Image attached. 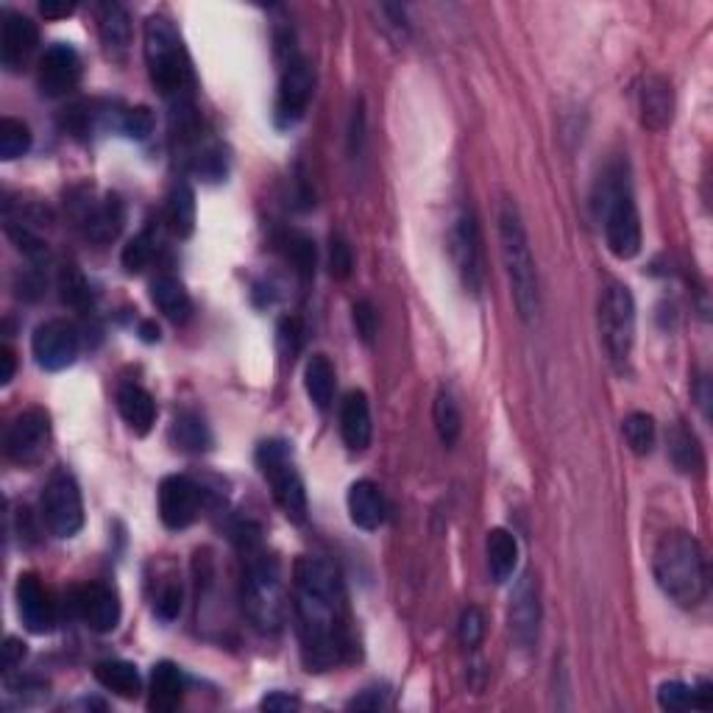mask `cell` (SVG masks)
Masks as SVG:
<instances>
[{
    "mask_svg": "<svg viewBox=\"0 0 713 713\" xmlns=\"http://www.w3.org/2000/svg\"><path fill=\"white\" fill-rule=\"evenodd\" d=\"M293 611L302 638V658L309 671H329L351 649L346 624V597L338 568L324 557L302 555L293 566Z\"/></svg>",
    "mask_w": 713,
    "mask_h": 713,
    "instance_id": "1",
    "label": "cell"
},
{
    "mask_svg": "<svg viewBox=\"0 0 713 713\" xmlns=\"http://www.w3.org/2000/svg\"><path fill=\"white\" fill-rule=\"evenodd\" d=\"M653 575L660 591L680 608H697L708 597V566L700 541L691 532H666L653 555Z\"/></svg>",
    "mask_w": 713,
    "mask_h": 713,
    "instance_id": "2",
    "label": "cell"
},
{
    "mask_svg": "<svg viewBox=\"0 0 713 713\" xmlns=\"http://www.w3.org/2000/svg\"><path fill=\"white\" fill-rule=\"evenodd\" d=\"M499 242H502V260L510 279V296H513L516 313L524 324H532V320H539L541 313L539 268H535L521 212L513 201H505L502 210H499Z\"/></svg>",
    "mask_w": 713,
    "mask_h": 713,
    "instance_id": "3",
    "label": "cell"
},
{
    "mask_svg": "<svg viewBox=\"0 0 713 713\" xmlns=\"http://www.w3.org/2000/svg\"><path fill=\"white\" fill-rule=\"evenodd\" d=\"M597 193L608 251L622 262L633 260V257L641 254L644 231H641V215L633 199V188H630L627 168L611 165L599 179Z\"/></svg>",
    "mask_w": 713,
    "mask_h": 713,
    "instance_id": "4",
    "label": "cell"
},
{
    "mask_svg": "<svg viewBox=\"0 0 713 713\" xmlns=\"http://www.w3.org/2000/svg\"><path fill=\"white\" fill-rule=\"evenodd\" d=\"M242 611L248 622L262 633H276L284 624V586L276 557L265 555L260 546L246 550L242 571Z\"/></svg>",
    "mask_w": 713,
    "mask_h": 713,
    "instance_id": "5",
    "label": "cell"
},
{
    "mask_svg": "<svg viewBox=\"0 0 713 713\" xmlns=\"http://www.w3.org/2000/svg\"><path fill=\"white\" fill-rule=\"evenodd\" d=\"M146 61L151 81L165 98H179L190 87V61L182 37L168 18L154 14L146 20Z\"/></svg>",
    "mask_w": 713,
    "mask_h": 713,
    "instance_id": "6",
    "label": "cell"
},
{
    "mask_svg": "<svg viewBox=\"0 0 713 713\" xmlns=\"http://www.w3.org/2000/svg\"><path fill=\"white\" fill-rule=\"evenodd\" d=\"M257 466H260L262 477L271 485V494L276 499V505L282 508V513L291 521L302 524L307 521L309 502H307V488L304 479L298 474L296 463H293V449L291 443L284 441H265L257 449Z\"/></svg>",
    "mask_w": 713,
    "mask_h": 713,
    "instance_id": "7",
    "label": "cell"
},
{
    "mask_svg": "<svg viewBox=\"0 0 713 713\" xmlns=\"http://www.w3.org/2000/svg\"><path fill=\"white\" fill-rule=\"evenodd\" d=\"M599 335L611 363L624 371L635 343V298L627 284L611 282L599 296Z\"/></svg>",
    "mask_w": 713,
    "mask_h": 713,
    "instance_id": "8",
    "label": "cell"
},
{
    "mask_svg": "<svg viewBox=\"0 0 713 713\" xmlns=\"http://www.w3.org/2000/svg\"><path fill=\"white\" fill-rule=\"evenodd\" d=\"M39 510H43V521L50 535H56V539L79 535V530L84 527V502H81V490L73 474L56 472L45 483Z\"/></svg>",
    "mask_w": 713,
    "mask_h": 713,
    "instance_id": "9",
    "label": "cell"
},
{
    "mask_svg": "<svg viewBox=\"0 0 713 713\" xmlns=\"http://www.w3.org/2000/svg\"><path fill=\"white\" fill-rule=\"evenodd\" d=\"M449 251H452L454 268L472 296H479L485 282V257H483V231L474 210H460L449 231Z\"/></svg>",
    "mask_w": 713,
    "mask_h": 713,
    "instance_id": "10",
    "label": "cell"
},
{
    "mask_svg": "<svg viewBox=\"0 0 713 713\" xmlns=\"http://www.w3.org/2000/svg\"><path fill=\"white\" fill-rule=\"evenodd\" d=\"M50 443V416L43 407H29L12 418L7 430V457L20 466H34L45 457Z\"/></svg>",
    "mask_w": 713,
    "mask_h": 713,
    "instance_id": "11",
    "label": "cell"
},
{
    "mask_svg": "<svg viewBox=\"0 0 713 713\" xmlns=\"http://www.w3.org/2000/svg\"><path fill=\"white\" fill-rule=\"evenodd\" d=\"M81 338L79 329L70 324V320H45L34 329V338H31V351L37 356L39 369L45 371H65L79 360Z\"/></svg>",
    "mask_w": 713,
    "mask_h": 713,
    "instance_id": "12",
    "label": "cell"
},
{
    "mask_svg": "<svg viewBox=\"0 0 713 713\" xmlns=\"http://www.w3.org/2000/svg\"><path fill=\"white\" fill-rule=\"evenodd\" d=\"M313 92H315V73L313 67H309V61L304 59L287 61L282 81H279V95H276L279 126H296V123L307 115Z\"/></svg>",
    "mask_w": 713,
    "mask_h": 713,
    "instance_id": "13",
    "label": "cell"
},
{
    "mask_svg": "<svg viewBox=\"0 0 713 713\" xmlns=\"http://www.w3.org/2000/svg\"><path fill=\"white\" fill-rule=\"evenodd\" d=\"M81 81V56L73 45L54 43L39 59L37 84L45 98H65Z\"/></svg>",
    "mask_w": 713,
    "mask_h": 713,
    "instance_id": "14",
    "label": "cell"
},
{
    "mask_svg": "<svg viewBox=\"0 0 713 713\" xmlns=\"http://www.w3.org/2000/svg\"><path fill=\"white\" fill-rule=\"evenodd\" d=\"M201 510V488L190 477L170 474L159 485V519L168 530H188Z\"/></svg>",
    "mask_w": 713,
    "mask_h": 713,
    "instance_id": "15",
    "label": "cell"
},
{
    "mask_svg": "<svg viewBox=\"0 0 713 713\" xmlns=\"http://www.w3.org/2000/svg\"><path fill=\"white\" fill-rule=\"evenodd\" d=\"M39 45V29L31 18L20 12H7L3 29H0V61L7 70L18 73L29 65Z\"/></svg>",
    "mask_w": 713,
    "mask_h": 713,
    "instance_id": "16",
    "label": "cell"
},
{
    "mask_svg": "<svg viewBox=\"0 0 713 713\" xmlns=\"http://www.w3.org/2000/svg\"><path fill=\"white\" fill-rule=\"evenodd\" d=\"M76 611L95 633H112L121 624V597L115 588L90 582L76 591Z\"/></svg>",
    "mask_w": 713,
    "mask_h": 713,
    "instance_id": "17",
    "label": "cell"
},
{
    "mask_svg": "<svg viewBox=\"0 0 713 713\" xmlns=\"http://www.w3.org/2000/svg\"><path fill=\"white\" fill-rule=\"evenodd\" d=\"M14 597H18V613L25 630L37 635L50 633V627H54V602H50V593L45 591L39 577L20 575Z\"/></svg>",
    "mask_w": 713,
    "mask_h": 713,
    "instance_id": "18",
    "label": "cell"
},
{
    "mask_svg": "<svg viewBox=\"0 0 713 713\" xmlns=\"http://www.w3.org/2000/svg\"><path fill=\"white\" fill-rule=\"evenodd\" d=\"M541 630V602L539 586L530 575L516 586L513 602H510V633L519 641L521 647L530 649L539 641Z\"/></svg>",
    "mask_w": 713,
    "mask_h": 713,
    "instance_id": "19",
    "label": "cell"
},
{
    "mask_svg": "<svg viewBox=\"0 0 713 713\" xmlns=\"http://www.w3.org/2000/svg\"><path fill=\"white\" fill-rule=\"evenodd\" d=\"M638 112L641 123L649 132H666L675 117V92L664 76H647L641 81L638 90Z\"/></svg>",
    "mask_w": 713,
    "mask_h": 713,
    "instance_id": "20",
    "label": "cell"
},
{
    "mask_svg": "<svg viewBox=\"0 0 713 713\" xmlns=\"http://www.w3.org/2000/svg\"><path fill=\"white\" fill-rule=\"evenodd\" d=\"M340 435H343V443L351 452L369 449L371 435H374V423H371L369 396L363 391L346 394L343 405H340Z\"/></svg>",
    "mask_w": 713,
    "mask_h": 713,
    "instance_id": "21",
    "label": "cell"
},
{
    "mask_svg": "<svg viewBox=\"0 0 713 713\" xmlns=\"http://www.w3.org/2000/svg\"><path fill=\"white\" fill-rule=\"evenodd\" d=\"M346 505H349V516L360 530H380L387 519V502L385 494L380 490V485L371 483V479H356L349 488V496H346Z\"/></svg>",
    "mask_w": 713,
    "mask_h": 713,
    "instance_id": "22",
    "label": "cell"
},
{
    "mask_svg": "<svg viewBox=\"0 0 713 713\" xmlns=\"http://www.w3.org/2000/svg\"><path fill=\"white\" fill-rule=\"evenodd\" d=\"M98 37L103 50L112 59L123 61L132 45V18L121 3H101L98 7Z\"/></svg>",
    "mask_w": 713,
    "mask_h": 713,
    "instance_id": "23",
    "label": "cell"
},
{
    "mask_svg": "<svg viewBox=\"0 0 713 713\" xmlns=\"http://www.w3.org/2000/svg\"><path fill=\"white\" fill-rule=\"evenodd\" d=\"M184 700V677L182 669L170 660H159L151 671L148 686V708L154 713H173Z\"/></svg>",
    "mask_w": 713,
    "mask_h": 713,
    "instance_id": "24",
    "label": "cell"
},
{
    "mask_svg": "<svg viewBox=\"0 0 713 713\" xmlns=\"http://www.w3.org/2000/svg\"><path fill=\"white\" fill-rule=\"evenodd\" d=\"M117 410L137 435H148L157 423V401L146 387L134 385V382L121 385V391H117Z\"/></svg>",
    "mask_w": 713,
    "mask_h": 713,
    "instance_id": "25",
    "label": "cell"
},
{
    "mask_svg": "<svg viewBox=\"0 0 713 713\" xmlns=\"http://www.w3.org/2000/svg\"><path fill=\"white\" fill-rule=\"evenodd\" d=\"M485 552H488V571L496 586L508 582L516 575L519 566V541L505 527H494L485 539Z\"/></svg>",
    "mask_w": 713,
    "mask_h": 713,
    "instance_id": "26",
    "label": "cell"
},
{
    "mask_svg": "<svg viewBox=\"0 0 713 713\" xmlns=\"http://www.w3.org/2000/svg\"><path fill=\"white\" fill-rule=\"evenodd\" d=\"M123 224H126V206H123V201L117 199V195H106L101 204H95L87 212L84 218L87 237H90L92 242H98V246H106V242L117 240Z\"/></svg>",
    "mask_w": 713,
    "mask_h": 713,
    "instance_id": "27",
    "label": "cell"
},
{
    "mask_svg": "<svg viewBox=\"0 0 713 713\" xmlns=\"http://www.w3.org/2000/svg\"><path fill=\"white\" fill-rule=\"evenodd\" d=\"M151 302L157 304L159 313L165 315L173 324H188L193 318V302H190V293L184 291V284L179 282L170 273H162L151 282Z\"/></svg>",
    "mask_w": 713,
    "mask_h": 713,
    "instance_id": "28",
    "label": "cell"
},
{
    "mask_svg": "<svg viewBox=\"0 0 713 713\" xmlns=\"http://www.w3.org/2000/svg\"><path fill=\"white\" fill-rule=\"evenodd\" d=\"M335 387H338V376H335V365L329 363V356H309L307 365H304V391H307L309 401L318 410H329L335 401Z\"/></svg>",
    "mask_w": 713,
    "mask_h": 713,
    "instance_id": "29",
    "label": "cell"
},
{
    "mask_svg": "<svg viewBox=\"0 0 713 713\" xmlns=\"http://www.w3.org/2000/svg\"><path fill=\"white\" fill-rule=\"evenodd\" d=\"M95 680L121 700H137L143 694V677L128 660H101L95 666Z\"/></svg>",
    "mask_w": 713,
    "mask_h": 713,
    "instance_id": "30",
    "label": "cell"
},
{
    "mask_svg": "<svg viewBox=\"0 0 713 713\" xmlns=\"http://www.w3.org/2000/svg\"><path fill=\"white\" fill-rule=\"evenodd\" d=\"M669 457L680 474H700L705 468L700 441L686 423H675L669 430Z\"/></svg>",
    "mask_w": 713,
    "mask_h": 713,
    "instance_id": "31",
    "label": "cell"
},
{
    "mask_svg": "<svg viewBox=\"0 0 713 713\" xmlns=\"http://www.w3.org/2000/svg\"><path fill=\"white\" fill-rule=\"evenodd\" d=\"M165 224L176 237H190L195 229V193L190 184H176L165 204Z\"/></svg>",
    "mask_w": 713,
    "mask_h": 713,
    "instance_id": "32",
    "label": "cell"
},
{
    "mask_svg": "<svg viewBox=\"0 0 713 713\" xmlns=\"http://www.w3.org/2000/svg\"><path fill=\"white\" fill-rule=\"evenodd\" d=\"M173 441H176V446L184 449V452L199 454V452H206V449L212 446V432L199 412L188 410V412H182V416H176Z\"/></svg>",
    "mask_w": 713,
    "mask_h": 713,
    "instance_id": "33",
    "label": "cell"
},
{
    "mask_svg": "<svg viewBox=\"0 0 713 713\" xmlns=\"http://www.w3.org/2000/svg\"><path fill=\"white\" fill-rule=\"evenodd\" d=\"M622 435L627 441L630 452L638 454V457H647L653 454L655 441H658V427H655V418L649 412H630L622 421Z\"/></svg>",
    "mask_w": 713,
    "mask_h": 713,
    "instance_id": "34",
    "label": "cell"
},
{
    "mask_svg": "<svg viewBox=\"0 0 713 713\" xmlns=\"http://www.w3.org/2000/svg\"><path fill=\"white\" fill-rule=\"evenodd\" d=\"M432 418H435V430L443 446H454L460 432H463V412H460V405L454 401V396L449 394V391H441V394L435 396Z\"/></svg>",
    "mask_w": 713,
    "mask_h": 713,
    "instance_id": "35",
    "label": "cell"
},
{
    "mask_svg": "<svg viewBox=\"0 0 713 713\" xmlns=\"http://www.w3.org/2000/svg\"><path fill=\"white\" fill-rule=\"evenodd\" d=\"M29 148L31 128L25 126L23 121L3 117V121H0V159H3V162H12V159H20L23 154H29Z\"/></svg>",
    "mask_w": 713,
    "mask_h": 713,
    "instance_id": "36",
    "label": "cell"
},
{
    "mask_svg": "<svg viewBox=\"0 0 713 713\" xmlns=\"http://www.w3.org/2000/svg\"><path fill=\"white\" fill-rule=\"evenodd\" d=\"M154 260V237L148 231L137 235L134 240H128V246L123 248L121 262L128 273H139L146 271L148 262Z\"/></svg>",
    "mask_w": 713,
    "mask_h": 713,
    "instance_id": "37",
    "label": "cell"
},
{
    "mask_svg": "<svg viewBox=\"0 0 713 713\" xmlns=\"http://www.w3.org/2000/svg\"><path fill=\"white\" fill-rule=\"evenodd\" d=\"M658 705L664 711H691L697 708V691L691 686L680 683V680H669L658 689Z\"/></svg>",
    "mask_w": 713,
    "mask_h": 713,
    "instance_id": "38",
    "label": "cell"
},
{
    "mask_svg": "<svg viewBox=\"0 0 713 713\" xmlns=\"http://www.w3.org/2000/svg\"><path fill=\"white\" fill-rule=\"evenodd\" d=\"M457 635L460 644L468 649H477L485 638V616L479 608L468 604L466 611L460 613V624H457Z\"/></svg>",
    "mask_w": 713,
    "mask_h": 713,
    "instance_id": "39",
    "label": "cell"
},
{
    "mask_svg": "<svg viewBox=\"0 0 713 713\" xmlns=\"http://www.w3.org/2000/svg\"><path fill=\"white\" fill-rule=\"evenodd\" d=\"M351 318H354L360 340H363L365 346H374L376 335H380V313H376L374 304H371L369 298H360V302L354 304V309H351Z\"/></svg>",
    "mask_w": 713,
    "mask_h": 713,
    "instance_id": "40",
    "label": "cell"
},
{
    "mask_svg": "<svg viewBox=\"0 0 713 713\" xmlns=\"http://www.w3.org/2000/svg\"><path fill=\"white\" fill-rule=\"evenodd\" d=\"M59 284L61 298H65L67 304H73V307H87V304H90V284H87V279L81 276L76 268H65Z\"/></svg>",
    "mask_w": 713,
    "mask_h": 713,
    "instance_id": "41",
    "label": "cell"
},
{
    "mask_svg": "<svg viewBox=\"0 0 713 713\" xmlns=\"http://www.w3.org/2000/svg\"><path fill=\"white\" fill-rule=\"evenodd\" d=\"M184 591L179 582H165L162 591L157 593V602H154V613H157L162 622H176L179 613H182Z\"/></svg>",
    "mask_w": 713,
    "mask_h": 713,
    "instance_id": "42",
    "label": "cell"
},
{
    "mask_svg": "<svg viewBox=\"0 0 713 713\" xmlns=\"http://www.w3.org/2000/svg\"><path fill=\"white\" fill-rule=\"evenodd\" d=\"M287 257L293 260V265L298 268L304 279L315 273V242L304 235L287 237Z\"/></svg>",
    "mask_w": 713,
    "mask_h": 713,
    "instance_id": "43",
    "label": "cell"
},
{
    "mask_svg": "<svg viewBox=\"0 0 713 713\" xmlns=\"http://www.w3.org/2000/svg\"><path fill=\"white\" fill-rule=\"evenodd\" d=\"M351 271H354V254H351V246L340 235H332V242H329V273L335 279H349Z\"/></svg>",
    "mask_w": 713,
    "mask_h": 713,
    "instance_id": "44",
    "label": "cell"
},
{
    "mask_svg": "<svg viewBox=\"0 0 713 713\" xmlns=\"http://www.w3.org/2000/svg\"><path fill=\"white\" fill-rule=\"evenodd\" d=\"M193 168H195V173L204 176L206 182H220V179H224V176H226V157H224V151H220L218 146L204 148V151H201L199 157H195Z\"/></svg>",
    "mask_w": 713,
    "mask_h": 713,
    "instance_id": "45",
    "label": "cell"
},
{
    "mask_svg": "<svg viewBox=\"0 0 713 713\" xmlns=\"http://www.w3.org/2000/svg\"><path fill=\"white\" fill-rule=\"evenodd\" d=\"M121 132L132 139L151 137L154 132L151 110H148V106H134V110H128L121 121Z\"/></svg>",
    "mask_w": 713,
    "mask_h": 713,
    "instance_id": "46",
    "label": "cell"
},
{
    "mask_svg": "<svg viewBox=\"0 0 713 713\" xmlns=\"http://www.w3.org/2000/svg\"><path fill=\"white\" fill-rule=\"evenodd\" d=\"M302 338H304L302 320L282 318V324H279V343H282V349L287 351V354H296V351L302 349Z\"/></svg>",
    "mask_w": 713,
    "mask_h": 713,
    "instance_id": "47",
    "label": "cell"
},
{
    "mask_svg": "<svg viewBox=\"0 0 713 713\" xmlns=\"http://www.w3.org/2000/svg\"><path fill=\"white\" fill-rule=\"evenodd\" d=\"M262 711H271V713H291V711H298L302 708V702H298V697L293 694H284V691H273V694H268L265 700L260 702Z\"/></svg>",
    "mask_w": 713,
    "mask_h": 713,
    "instance_id": "48",
    "label": "cell"
},
{
    "mask_svg": "<svg viewBox=\"0 0 713 713\" xmlns=\"http://www.w3.org/2000/svg\"><path fill=\"white\" fill-rule=\"evenodd\" d=\"M387 705V691L385 689H365L363 694L354 697L349 702V708H356V711H380V708Z\"/></svg>",
    "mask_w": 713,
    "mask_h": 713,
    "instance_id": "49",
    "label": "cell"
},
{
    "mask_svg": "<svg viewBox=\"0 0 713 713\" xmlns=\"http://www.w3.org/2000/svg\"><path fill=\"white\" fill-rule=\"evenodd\" d=\"M14 371H18V356H14V351L9 346H3L0 349V385L7 387L14 380Z\"/></svg>",
    "mask_w": 713,
    "mask_h": 713,
    "instance_id": "50",
    "label": "cell"
},
{
    "mask_svg": "<svg viewBox=\"0 0 713 713\" xmlns=\"http://www.w3.org/2000/svg\"><path fill=\"white\" fill-rule=\"evenodd\" d=\"M39 12L45 14V18L50 20H59V18H67V14L76 12V3H67V0H45V3H39Z\"/></svg>",
    "mask_w": 713,
    "mask_h": 713,
    "instance_id": "51",
    "label": "cell"
},
{
    "mask_svg": "<svg viewBox=\"0 0 713 713\" xmlns=\"http://www.w3.org/2000/svg\"><path fill=\"white\" fill-rule=\"evenodd\" d=\"M23 658H25V644H20L18 638H9L7 647H3V666H7V669H14Z\"/></svg>",
    "mask_w": 713,
    "mask_h": 713,
    "instance_id": "52",
    "label": "cell"
},
{
    "mask_svg": "<svg viewBox=\"0 0 713 713\" xmlns=\"http://www.w3.org/2000/svg\"><path fill=\"white\" fill-rule=\"evenodd\" d=\"M139 335H143V340L146 343H157L159 340V327L154 324V320H143V327H139Z\"/></svg>",
    "mask_w": 713,
    "mask_h": 713,
    "instance_id": "53",
    "label": "cell"
}]
</instances>
